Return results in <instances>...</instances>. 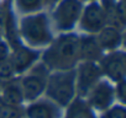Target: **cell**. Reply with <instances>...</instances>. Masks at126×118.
I'll return each mask as SVG.
<instances>
[{
	"label": "cell",
	"instance_id": "6da1fadb",
	"mask_svg": "<svg viewBox=\"0 0 126 118\" xmlns=\"http://www.w3.org/2000/svg\"><path fill=\"white\" fill-rule=\"evenodd\" d=\"M79 60V37L73 33L62 35L49 43L43 53V65L53 71L72 70Z\"/></svg>",
	"mask_w": 126,
	"mask_h": 118
},
{
	"label": "cell",
	"instance_id": "d6986e66",
	"mask_svg": "<svg viewBox=\"0 0 126 118\" xmlns=\"http://www.w3.org/2000/svg\"><path fill=\"white\" fill-rule=\"evenodd\" d=\"M115 94H116V96H117L121 101L125 100V80L117 83V86H116V91H115Z\"/></svg>",
	"mask_w": 126,
	"mask_h": 118
},
{
	"label": "cell",
	"instance_id": "8fae6325",
	"mask_svg": "<svg viewBox=\"0 0 126 118\" xmlns=\"http://www.w3.org/2000/svg\"><path fill=\"white\" fill-rule=\"evenodd\" d=\"M96 41L103 50H115L121 44L122 33L119 27L106 25L98 32Z\"/></svg>",
	"mask_w": 126,
	"mask_h": 118
},
{
	"label": "cell",
	"instance_id": "4fadbf2b",
	"mask_svg": "<svg viewBox=\"0 0 126 118\" xmlns=\"http://www.w3.org/2000/svg\"><path fill=\"white\" fill-rule=\"evenodd\" d=\"M29 118H58L59 109L51 100H38L27 108Z\"/></svg>",
	"mask_w": 126,
	"mask_h": 118
},
{
	"label": "cell",
	"instance_id": "e0dca14e",
	"mask_svg": "<svg viewBox=\"0 0 126 118\" xmlns=\"http://www.w3.org/2000/svg\"><path fill=\"white\" fill-rule=\"evenodd\" d=\"M103 118H126V111L124 106H114L105 112Z\"/></svg>",
	"mask_w": 126,
	"mask_h": 118
},
{
	"label": "cell",
	"instance_id": "2e32d148",
	"mask_svg": "<svg viewBox=\"0 0 126 118\" xmlns=\"http://www.w3.org/2000/svg\"><path fill=\"white\" fill-rule=\"evenodd\" d=\"M45 5V0H15L16 9L22 14H36Z\"/></svg>",
	"mask_w": 126,
	"mask_h": 118
},
{
	"label": "cell",
	"instance_id": "ffe728a7",
	"mask_svg": "<svg viewBox=\"0 0 126 118\" xmlns=\"http://www.w3.org/2000/svg\"><path fill=\"white\" fill-rule=\"evenodd\" d=\"M61 0H45V5H49V6H52V5H56L57 3H59Z\"/></svg>",
	"mask_w": 126,
	"mask_h": 118
},
{
	"label": "cell",
	"instance_id": "8992f818",
	"mask_svg": "<svg viewBox=\"0 0 126 118\" xmlns=\"http://www.w3.org/2000/svg\"><path fill=\"white\" fill-rule=\"evenodd\" d=\"M76 71V92L79 96H88L92 89L101 79V69L95 62H83Z\"/></svg>",
	"mask_w": 126,
	"mask_h": 118
},
{
	"label": "cell",
	"instance_id": "9c48e42d",
	"mask_svg": "<svg viewBox=\"0 0 126 118\" xmlns=\"http://www.w3.org/2000/svg\"><path fill=\"white\" fill-rule=\"evenodd\" d=\"M89 103L96 109H106L114 101L115 90L106 81H99L88 94Z\"/></svg>",
	"mask_w": 126,
	"mask_h": 118
},
{
	"label": "cell",
	"instance_id": "44dd1931",
	"mask_svg": "<svg viewBox=\"0 0 126 118\" xmlns=\"http://www.w3.org/2000/svg\"><path fill=\"white\" fill-rule=\"evenodd\" d=\"M80 1H89L90 3V1H95V0H80Z\"/></svg>",
	"mask_w": 126,
	"mask_h": 118
},
{
	"label": "cell",
	"instance_id": "277c9868",
	"mask_svg": "<svg viewBox=\"0 0 126 118\" xmlns=\"http://www.w3.org/2000/svg\"><path fill=\"white\" fill-rule=\"evenodd\" d=\"M83 8V1L80 0H61L52 11L54 27L58 31H71L79 22Z\"/></svg>",
	"mask_w": 126,
	"mask_h": 118
},
{
	"label": "cell",
	"instance_id": "7c38bea8",
	"mask_svg": "<svg viewBox=\"0 0 126 118\" xmlns=\"http://www.w3.org/2000/svg\"><path fill=\"white\" fill-rule=\"evenodd\" d=\"M101 53L103 49L96 37L84 36L79 38V59H83V62H96L101 58Z\"/></svg>",
	"mask_w": 126,
	"mask_h": 118
},
{
	"label": "cell",
	"instance_id": "7a4b0ae2",
	"mask_svg": "<svg viewBox=\"0 0 126 118\" xmlns=\"http://www.w3.org/2000/svg\"><path fill=\"white\" fill-rule=\"evenodd\" d=\"M46 94L48 98L59 106H68L76 96V71L64 70L54 71L48 75L46 84Z\"/></svg>",
	"mask_w": 126,
	"mask_h": 118
},
{
	"label": "cell",
	"instance_id": "52a82bcc",
	"mask_svg": "<svg viewBox=\"0 0 126 118\" xmlns=\"http://www.w3.org/2000/svg\"><path fill=\"white\" fill-rule=\"evenodd\" d=\"M79 24L83 31L88 33H98L108 24L106 12L100 3L90 1L83 8Z\"/></svg>",
	"mask_w": 126,
	"mask_h": 118
},
{
	"label": "cell",
	"instance_id": "ba28073f",
	"mask_svg": "<svg viewBox=\"0 0 126 118\" xmlns=\"http://www.w3.org/2000/svg\"><path fill=\"white\" fill-rule=\"evenodd\" d=\"M100 69L104 75L115 83L125 80L126 75V57L121 50H114L100 60Z\"/></svg>",
	"mask_w": 126,
	"mask_h": 118
},
{
	"label": "cell",
	"instance_id": "ac0fdd59",
	"mask_svg": "<svg viewBox=\"0 0 126 118\" xmlns=\"http://www.w3.org/2000/svg\"><path fill=\"white\" fill-rule=\"evenodd\" d=\"M14 74V69L10 64L9 59H5V60L0 62V79L8 80L9 78H11Z\"/></svg>",
	"mask_w": 126,
	"mask_h": 118
},
{
	"label": "cell",
	"instance_id": "5bb4252c",
	"mask_svg": "<svg viewBox=\"0 0 126 118\" xmlns=\"http://www.w3.org/2000/svg\"><path fill=\"white\" fill-rule=\"evenodd\" d=\"M66 118H95L90 106L82 98H76L69 103Z\"/></svg>",
	"mask_w": 126,
	"mask_h": 118
},
{
	"label": "cell",
	"instance_id": "9a60e30c",
	"mask_svg": "<svg viewBox=\"0 0 126 118\" xmlns=\"http://www.w3.org/2000/svg\"><path fill=\"white\" fill-rule=\"evenodd\" d=\"M3 100L8 106H11V107L19 106L24 100L20 84H16V83L6 84L3 90Z\"/></svg>",
	"mask_w": 126,
	"mask_h": 118
},
{
	"label": "cell",
	"instance_id": "30bf717a",
	"mask_svg": "<svg viewBox=\"0 0 126 118\" xmlns=\"http://www.w3.org/2000/svg\"><path fill=\"white\" fill-rule=\"evenodd\" d=\"M37 58L38 53L36 50L26 47H17L9 60L14 69V73H22L31 68V65L36 62Z\"/></svg>",
	"mask_w": 126,
	"mask_h": 118
},
{
	"label": "cell",
	"instance_id": "3957f363",
	"mask_svg": "<svg viewBox=\"0 0 126 118\" xmlns=\"http://www.w3.org/2000/svg\"><path fill=\"white\" fill-rule=\"evenodd\" d=\"M20 33L25 42L32 47H43L53 41L49 22L45 14L37 12L25 16L20 22Z\"/></svg>",
	"mask_w": 126,
	"mask_h": 118
},
{
	"label": "cell",
	"instance_id": "5b68a950",
	"mask_svg": "<svg viewBox=\"0 0 126 118\" xmlns=\"http://www.w3.org/2000/svg\"><path fill=\"white\" fill-rule=\"evenodd\" d=\"M47 79L48 69L43 64H40L36 68H33L27 75L24 76V79L20 83L24 98L29 101L37 100L41 96V94L46 90Z\"/></svg>",
	"mask_w": 126,
	"mask_h": 118
}]
</instances>
